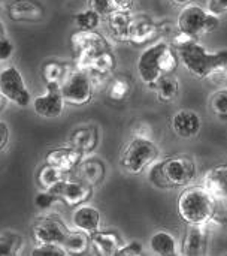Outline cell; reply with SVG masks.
<instances>
[{"instance_id": "cell-1", "label": "cell", "mask_w": 227, "mask_h": 256, "mask_svg": "<svg viewBox=\"0 0 227 256\" xmlns=\"http://www.w3.org/2000/svg\"><path fill=\"white\" fill-rule=\"evenodd\" d=\"M148 182L162 190L187 188L196 177V164L190 156H169L148 168Z\"/></svg>"}, {"instance_id": "cell-2", "label": "cell", "mask_w": 227, "mask_h": 256, "mask_svg": "<svg viewBox=\"0 0 227 256\" xmlns=\"http://www.w3.org/2000/svg\"><path fill=\"white\" fill-rule=\"evenodd\" d=\"M178 52L166 40L156 42L145 48L136 62V70L139 80L150 88H154L156 82L174 70L178 66Z\"/></svg>"}, {"instance_id": "cell-3", "label": "cell", "mask_w": 227, "mask_h": 256, "mask_svg": "<svg viewBox=\"0 0 227 256\" xmlns=\"http://www.w3.org/2000/svg\"><path fill=\"white\" fill-rule=\"evenodd\" d=\"M178 58L196 78L205 80L227 72V50L208 51L199 40H193L177 50Z\"/></svg>"}, {"instance_id": "cell-4", "label": "cell", "mask_w": 227, "mask_h": 256, "mask_svg": "<svg viewBox=\"0 0 227 256\" xmlns=\"http://www.w3.org/2000/svg\"><path fill=\"white\" fill-rule=\"evenodd\" d=\"M217 213V200L202 186H187L178 198V214L187 225L207 226Z\"/></svg>"}, {"instance_id": "cell-5", "label": "cell", "mask_w": 227, "mask_h": 256, "mask_svg": "<svg viewBox=\"0 0 227 256\" xmlns=\"http://www.w3.org/2000/svg\"><path fill=\"white\" fill-rule=\"evenodd\" d=\"M160 159V148L153 138L133 136L121 153V168L130 176H139Z\"/></svg>"}, {"instance_id": "cell-6", "label": "cell", "mask_w": 227, "mask_h": 256, "mask_svg": "<svg viewBox=\"0 0 227 256\" xmlns=\"http://www.w3.org/2000/svg\"><path fill=\"white\" fill-rule=\"evenodd\" d=\"M220 26V16L208 12L201 4H189L181 9L177 18L178 32L187 33L193 39H199L201 36L217 30Z\"/></svg>"}, {"instance_id": "cell-7", "label": "cell", "mask_w": 227, "mask_h": 256, "mask_svg": "<svg viewBox=\"0 0 227 256\" xmlns=\"http://www.w3.org/2000/svg\"><path fill=\"white\" fill-rule=\"evenodd\" d=\"M61 96L67 105L72 106H84L93 100L96 87L93 84L91 74L82 69H72L66 80L60 86Z\"/></svg>"}, {"instance_id": "cell-8", "label": "cell", "mask_w": 227, "mask_h": 256, "mask_svg": "<svg viewBox=\"0 0 227 256\" xmlns=\"http://www.w3.org/2000/svg\"><path fill=\"white\" fill-rule=\"evenodd\" d=\"M70 46H72V51L76 58L75 68L88 70V72H90V63H91L93 57L102 51L109 50L108 40L96 30H93V32L76 30L70 36Z\"/></svg>"}, {"instance_id": "cell-9", "label": "cell", "mask_w": 227, "mask_h": 256, "mask_svg": "<svg viewBox=\"0 0 227 256\" xmlns=\"http://www.w3.org/2000/svg\"><path fill=\"white\" fill-rule=\"evenodd\" d=\"M0 93L7 102L19 108H27L31 102V94L25 86L24 76L15 66L0 69Z\"/></svg>"}, {"instance_id": "cell-10", "label": "cell", "mask_w": 227, "mask_h": 256, "mask_svg": "<svg viewBox=\"0 0 227 256\" xmlns=\"http://www.w3.org/2000/svg\"><path fill=\"white\" fill-rule=\"evenodd\" d=\"M67 228L61 220L52 216L37 218L31 225V236L36 244H60L63 243Z\"/></svg>"}, {"instance_id": "cell-11", "label": "cell", "mask_w": 227, "mask_h": 256, "mask_svg": "<svg viewBox=\"0 0 227 256\" xmlns=\"http://www.w3.org/2000/svg\"><path fill=\"white\" fill-rule=\"evenodd\" d=\"M64 105L60 84H46L45 93L36 96L31 102L34 114L42 118H58L64 111Z\"/></svg>"}, {"instance_id": "cell-12", "label": "cell", "mask_w": 227, "mask_h": 256, "mask_svg": "<svg viewBox=\"0 0 227 256\" xmlns=\"http://www.w3.org/2000/svg\"><path fill=\"white\" fill-rule=\"evenodd\" d=\"M51 192L58 198V201L73 208L85 204L93 196V188L82 183L81 180H69V178H64L60 183H57L51 189Z\"/></svg>"}, {"instance_id": "cell-13", "label": "cell", "mask_w": 227, "mask_h": 256, "mask_svg": "<svg viewBox=\"0 0 227 256\" xmlns=\"http://www.w3.org/2000/svg\"><path fill=\"white\" fill-rule=\"evenodd\" d=\"M171 129L181 140H193L202 130V117L193 110H178L171 117Z\"/></svg>"}, {"instance_id": "cell-14", "label": "cell", "mask_w": 227, "mask_h": 256, "mask_svg": "<svg viewBox=\"0 0 227 256\" xmlns=\"http://www.w3.org/2000/svg\"><path fill=\"white\" fill-rule=\"evenodd\" d=\"M82 158L84 156L78 150L72 148L70 146L55 147V148H51L46 152V154L43 158V164L51 165L64 174H69V172L78 170Z\"/></svg>"}, {"instance_id": "cell-15", "label": "cell", "mask_w": 227, "mask_h": 256, "mask_svg": "<svg viewBox=\"0 0 227 256\" xmlns=\"http://www.w3.org/2000/svg\"><path fill=\"white\" fill-rule=\"evenodd\" d=\"M70 222L73 230L81 231L87 236H93L97 231H100V224H102V214L99 208H96L91 204H82L79 207H75Z\"/></svg>"}, {"instance_id": "cell-16", "label": "cell", "mask_w": 227, "mask_h": 256, "mask_svg": "<svg viewBox=\"0 0 227 256\" xmlns=\"http://www.w3.org/2000/svg\"><path fill=\"white\" fill-rule=\"evenodd\" d=\"M100 142V130L96 124H82L75 128L69 135V146L82 156L91 154Z\"/></svg>"}, {"instance_id": "cell-17", "label": "cell", "mask_w": 227, "mask_h": 256, "mask_svg": "<svg viewBox=\"0 0 227 256\" xmlns=\"http://www.w3.org/2000/svg\"><path fill=\"white\" fill-rule=\"evenodd\" d=\"M159 33V24L154 22L147 15H136L132 16V26L129 33V44L135 46L145 45L154 39V36Z\"/></svg>"}, {"instance_id": "cell-18", "label": "cell", "mask_w": 227, "mask_h": 256, "mask_svg": "<svg viewBox=\"0 0 227 256\" xmlns=\"http://www.w3.org/2000/svg\"><path fill=\"white\" fill-rule=\"evenodd\" d=\"M43 6L36 0H12L7 8V16L12 21L37 22L43 18Z\"/></svg>"}, {"instance_id": "cell-19", "label": "cell", "mask_w": 227, "mask_h": 256, "mask_svg": "<svg viewBox=\"0 0 227 256\" xmlns=\"http://www.w3.org/2000/svg\"><path fill=\"white\" fill-rule=\"evenodd\" d=\"M202 186L217 200H227V164H219L205 172Z\"/></svg>"}, {"instance_id": "cell-20", "label": "cell", "mask_w": 227, "mask_h": 256, "mask_svg": "<svg viewBox=\"0 0 227 256\" xmlns=\"http://www.w3.org/2000/svg\"><path fill=\"white\" fill-rule=\"evenodd\" d=\"M123 242L114 231H97L90 236V249L94 256H115Z\"/></svg>"}, {"instance_id": "cell-21", "label": "cell", "mask_w": 227, "mask_h": 256, "mask_svg": "<svg viewBox=\"0 0 227 256\" xmlns=\"http://www.w3.org/2000/svg\"><path fill=\"white\" fill-rule=\"evenodd\" d=\"M106 176L105 162L99 158H87L81 160L78 166V180L88 184L90 188H97L103 183Z\"/></svg>"}, {"instance_id": "cell-22", "label": "cell", "mask_w": 227, "mask_h": 256, "mask_svg": "<svg viewBox=\"0 0 227 256\" xmlns=\"http://www.w3.org/2000/svg\"><path fill=\"white\" fill-rule=\"evenodd\" d=\"M207 226H195L189 225L183 246H181V256H204L207 248V237H205Z\"/></svg>"}, {"instance_id": "cell-23", "label": "cell", "mask_w": 227, "mask_h": 256, "mask_svg": "<svg viewBox=\"0 0 227 256\" xmlns=\"http://www.w3.org/2000/svg\"><path fill=\"white\" fill-rule=\"evenodd\" d=\"M150 250L156 256H181L177 238L169 231H157L150 237Z\"/></svg>"}, {"instance_id": "cell-24", "label": "cell", "mask_w": 227, "mask_h": 256, "mask_svg": "<svg viewBox=\"0 0 227 256\" xmlns=\"http://www.w3.org/2000/svg\"><path fill=\"white\" fill-rule=\"evenodd\" d=\"M153 90L156 92V98L160 104H172L178 99L181 93L180 78L174 74L165 75L156 82Z\"/></svg>"}, {"instance_id": "cell-25", "label": "cell", "mask_w": 227, "mask_h": 256, "mask_svg": "<svg viewBox=\"0 0 227 256\" xmlns=\"http://www.w3.org/2000/svg\"><path fill=\"white\" fill-rule=\"evenodd\" d=\"M106 21H108L109 33L112 34L114 39L120 42H129V33H130V26H132L130 12L117 9L111 15L106 16Z\"/></svg>"}, {"instance_id": "cell-26", "label": "cell", "mask_w": 227, "mask_h": 256, "mask_svg": "<svg viewBox=\"0 0 227 256\" xmlns=\"http://www.w3.org/2000/svg\"><path fill=\"white\" fill-rule=\"evenodd\" d=\"M61 248L70 256L85 255L90 250V236L76 230H69L61 243Z\"/></svg>"}, {"instance_id": "cell-27", "label": "cell", "mask_w": 227, "mask_h": 256, "mask_svg": "<svg viewBox=\"0 0 227 256\" xmlns=\"http://www.w3.org/2000/svg\"><path fill=\"white\" fill-rule=\"evenodd\" d=\"M66 178V174L58 171L57 168L51 166V165H46L43 164L37 174H36V182H37V186L42 189V190H51L57 183H60L61 180Z\"/></svg>"}, {"instance_id": "cell-28", "label": "cell", "mask_w": 227, "mask_h": 256, "mask_svg": "<svg viewBox=\"0 0 227 256\" xmlns=\"http://www.w3.org/2000/svg\"><path fill=\"white\" fill-rule=\"evenodd\" d=\"M115 68V56L108 50L96 54L90 63V74L99 76H108Z\"/></svg>"}, {"instance_id": "cell-29", "label": "cell", "mask_w": 227, "mask_h": 256, "mask_svg": "<svg viewBox=\"0 0 227 256\" xmlns=\"http://www.w3.org/2000/svg\"><path fill=\"white\" fill-rule=\"evenodd\" d=\"M70 70H67V66L61 62L57 60H51L48 63L43 64L42 68V78L45 80V84H60L66 80L67 74Z\"/></svg>"}, {"instance_id": "cell-30", "label": "cell", "mask_w": 227, "mask_h": 256, "mask_svg": "<svg viewBox=\"0 0 227 256\" xmlns=\"http://www.w3.org/2000/svg\"><path fill=\"white\" fill-rule=\"evenodd\" d=\"M22 246L24 243L19 234L6 232L0 236V256H21Z\"/></svg>"}, {"instance_id": "cell-31", "label": "cell", "mask_w": 227, "mask_h": 256, "mask_svg": "<svg viewBox=\"0 0 227 256\" xmlns=\"http://www.w3.org/2000/svg\"><path fill=\"white\" fill-rule=\"evenodd\" d=\"M100 18L102 16L99 14H96L94 10L88 9V8L73 15L75 26L81 32H93V30H96L99 27V24H100Z\"/></svg>"}, {"instance_id": "cell-32", "label": "cell", "mask_w": 227, "mask_h": 256, "mask_svg": "<svg viewBox=\"0 0 227 256\" xmlns=\"http://www.w3.org/2000/svg\"><path fill=\"white\" fill-rule=\"evenodd\" d=\"M208 105L217 117L227 118V87L213 92L208 98Z\"/></svg>"}, {"instance_id": "cell-33", "label": "cell", "mask_w": 227, "mask_h": 256, "mask_svg": "<svg viewBox=\"0 0 227 256\" xmlns=\"http://www.w3.org/2000/svg\"><path fill=\"white\" fill-rule=\"evenodd\" d=\"M130 93V82L126 78H114L108 86V98L114 102L124 100Z\"/></svg>"}, {"instance_id": "cell-34", "label": "cell", "mask_w": 227, "mask_h": 256, "mask_svg": "<svg viewBox=\"0 0 227 256\" xmlns=\"http://www.w3.org/2000/svg\"><path fill=\"white\" fill-rule=\"evenodd\" d=\"M57 202H58V198L51 190H40L34 196V206L40 212H49Z\"/></svg>"}, {"instance_id": "cell-35", "label": "cell", "mask_w": 227, "mask_h": 256, "mask_svg": "<svg viewBox=\"0 0 227 256\" xmlns=\"http://www.w3.org/2000/svg\"><path fill=\"white\" fill-rule=\"evenodd\" d=\"M30 256H69L60 244H36Z\"/></svg>"}, {"instance_id": "cell-36", "label": "cell", "mask_w": 227, "mask_h": 256, "mask_svg": "<svg viewBox=\"0 0 227 256\" xmlns=\"http://www.w3.org/2000/svg\"><path fill=\"white\" fill-rule=\"evenodd\" d=\"M88 9L94 10L100 16H108L114 10H117L112 0H88Z\"/></svg>"}, {"instance_id": "cell-37", "label": "cell", "mask_w": 227, "mask_h": 256, "mask_svg": "<svg viewBox=\"0 0 227 256\" xmlns=\"http://www.w3.org/2000/svg\"><path fill=\"white\" fill-rule=\"evenodd\" d=\"M115 256H147V255H145L144 248H142V244H141V243L132 242V243H127V244H123Z\"/></svg>"}, {"instance_id": "cell-38", "label": "cell", "mask_w": 227, "mask_h": 256, "mask_svg": "<svg viewBox=\"0 0 227 256\" xmlns=\"http://www.w3.org/2000/svg\"><path fill=\"white\" fill-rule=\"evenodd\" d=\"M207 10L217 15V16H222V15H226L227 14V0H208L207 3Z\"/></svg>"}, {"instance_id": "cell-39", "label": "cell", "mask_w": 227, "mask_h": 256, "mask_svg": "<svg viewBox=\"0 0 227 256\" xmlns=\"http://www.w3.org/2000/svg\"><path fill=\"white\" fill-rule=\"evenodd\" d=\"M10 140V128L4 120H0V153L7 147Z\"/></svg>"}, {"instance_id": "cell-40", "label": "cell", "mask_w": 227, "mask_h": 256, "mask_svg": "<svg viewBox=\"0 0 227 256\" xmlns=\"http://www.w3.org/2000/svg\"><path fill=\"white\" fill-rule=\"evenodd\" d=\"M193 40H196V39H193V38H192V36H189L187 33L178 32L177 34H174L171 45H172L175 50H178V48H181V46H186L187 44H190V42H193Z\"/></svg>"}, {"instance_id": "cell-41", "label": "cell", "mask_w": 227, "mask_h": 256, "mask_svg": "<svg viewBox=\"0 0 227 256\" xmlns=\"http://www.w3.org/2000/svg\"><path fill=\"white\" fill-rule=\"evenodd\" d=\"M12 52H13V45H12V42H10L7 38L0 39V63H1V62H6L7 58H10Z\"/></svg>"}, {"instance_id": "cell-42", "label": "cell", "mask_w": 227, "mask_h": 256, "mask_svg": "<svg viewBox=\"0 0 227 256\" xmlns=\"http://www.w3.org/2000/svg\"><path fill=\"white\" fill-rule=\"evenodd\" d=\"M115 8L120 9V10H126V12H130L133 4H135V0H112Z\"/></svg>"}, {"instance_id": "cell-43", "label": "cell", "mask_w": 227, "mask_h": 256, "mask_svg": "<svg viewBox=\"0 0 227 256\" xmlns=\"http://www.w3.org/2000/svg\"><path fill=\"white\" fill-rule=\"evenodd\" d=\"M172 6H175V8H186V6H189V4H192L195 0H168Z\"/></svg>"}, {"instance_id": "cell-44", "label": "cell", "mask_w": 227, "mask_h": 256, "mask_svg": "<svg viewBox=\"0 0 227 256\" xmlns=\"http://www.w3.org/2000/svg\"><path fill=\"white\" fill-rule=\"evenodd\" d=\"M6 104H7V100H6V99L1 96V93H0V111H3V110H4Z\"/></svg>"}, {"instance_id": "cell-45", "label": "cell", "mask_w": 227, "mask_h": 256, "mask_svg": "<svg viewBox=\"0 0 227 256\" xmlns=\"http://www.w3.org/2000/svg\"><path fill=\"white\" fill-rule=\"evenodd\" d=\"M1 2H4V0H0V3H1Z\"/></svg>"}]
</instances>
